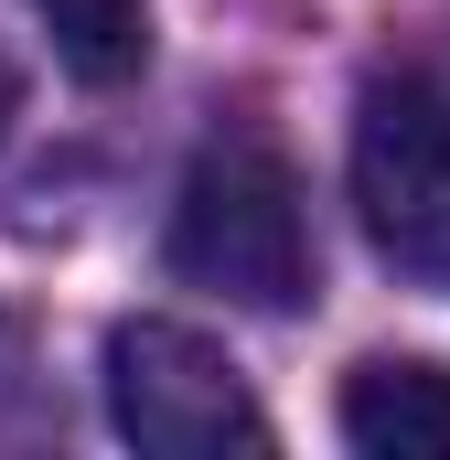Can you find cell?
I'll use <instances>...</instances> for the list:
<instances>
[{"label":"cell","mask_w":450,"mask_h":460,"mask_svg":"<svg viewBox=\"0 0 450 460\" xmlns=\"http://www.w3.org/2000/svg\"><path fill=\"white\" fill-rule=\"evenodd\" d=\"M32 11L86 86H129L150 65V0H32Z\"/></svg>","instance_id":"cell-5"},{"label":"cell","mask_w":450,"mask_h":460,"mask_svg":"<svg viewBox=\"0 0 450 460\" xmlns=\"http://www.w3.org/2000/svg\"><path fill=\"white\" fill-rule=\"evenodd\" d=\"M343 439L364 460H450V364H364L343 385Z\"/></svg>","instance_id":"cell-4"},{"label":"cell","mask_w":450,"mask_h":460,"mask_svg":"<svg viewBox=\"0 0 450 460\" xmlns=\"http://www.w3.org/2000/svg\"><path fill=\"white\" fill-rule=\"evenodd\" d=\"M0 128H11V65H0Z\"/></svg>","instance_id":"cell-6"},{"label":"cell","mask_w":450,"mask_h":460,"mask_svg":"<svg viewBox=\"0 0 450 460\" xmlns=\"http://www.w3.org/2000/svg\"><path fill=\"white\" fill-rule=\"evenodd\" d=\"M354 215L408 289H450V75L397 65L354 97Z\"/></svg>","instance_id":"cell-2"},{"label":"cell","mask_w":450,"mask_h":460,"mask_svg":"<svg viewBox=\"0 0 450 460\" xmlns=\"http://www.w3.org/2000/svg\"><path fill=\"white\" fill-rule=\"evenodd\" d=\"M108 418H118V439L150 450V460L268 450V407L247 396L225 343L194 332V322H118L108 332Z\"/></svg>","instance_id":"cell-3"},{"label":"cell","mask_w":450,"mask_h":460,"mask_svg":"<svg viewBox=\"0 0 450 460\" xmlns=\"http://www.w3.org/2000/svg\"><path fill=\"white\" fill-rule=\"evenodd\" d=\"M172 279L215 289L236 311H301L311 300L322 246H311L301 172L268 128H225L194 150V172L172 193Z\"/></svg>","instance_id":"cell-1"}]
</instances>
